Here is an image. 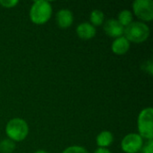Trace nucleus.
Returning a JSON list of instances; mask_svg holds the SVG:
<instances>
[{
	"instance_id": "nucleus-13",
	"label": "nucleus",
	"mask_w": 153,
	"mask_h": 153,
	"mask_svg": "<svg viewBox=\"0 0 153 153\" xmlns=\"http://www.w3.org/2000/svg\"><path fill=\"white\" fill-rule=\"evenodd\" d=\"M90 21H91V24L95 26H100L104 22V13L102 11L100 10H93L91 13L90 15Z\"/></svg>"
},
{
	"instance_id": "nucleus-1",
	"label": "nucleus",
	"mask_w": 153,
	"mask_h": 153,
	"mask_svg": "<svg viewBox=\"0 0 153 153\" xmlns=\"http://www.w3.org/2000/svg\"><path fill=\"white\" fill-rule=\"evenodd\" d=\"M52 15V6L48 1H35L30 10V19L37 25L45 24L49 21Z\"/></svg>"
},
{
	"instance_id": "nucleus-5",
	"label": "nucleus",
	"mask_w": 153,
	"mask_h": 153,
	"mask_svg": "<svg viewBox=\"0 0 153 153\" xmlns=\"http://www.w3.org/2000/svg\"><path fill=\"white\" fill-rule=\"evenodd\" d=\"M134 13L143 22L153 19V2L152 0H135L133 3Z\"/></svg>"
},
{
	"instance_id": "nucleus-18",
	"label": "nucleus",
	"mask_w": 153,
	"mask_h": 153,
	"mask_svg": "<svg viewBox=\"0 0 153 153\" xmlns=\"http://www.w3.org/2000/svg\"><path fill=\"white\" fill-rule=\"evenodd\" d=\"M146 73H149L151 75L153 74V69H152V61H148L146 62V68H145Z\"/></svg>"
},
{
	"instance_id": "nucleus-20",
	"label": "nucleus",
	"mask_w": 153,
	"mask_h": 153,
	"mask_svg": "<svg viewBox=\"0 0 153 153\" xmlns=\"http://www.w3.org/2000/svg\"><path fill=\"white\" fill-rule=\"evenodd\" d=\"M34 153H48V152H45V151H43V150H39V151L35 152Z\"/></svg>"
},
{
	"instance_id": "nucleus-14",
	"label": "nucleus",
	"mask_w": 153,
	"mask_h": 153,
	"mask_svg": "<svg viewBox=\"0 0 153 153\" xmlns=\"http://www.w3.org/2000/svg\"><path fill=\"white\" fill-rule=\"evenodd\" d=\"M15 150V143L10 139L0 142V153H12Z\"/></svg>"
},
{
	"instance_id": "nucleus-9",
	"label": "nucleus",
	"mask_w": 153,
	"mask_h": 153,
	"mask_svg": "<svg viewBox=\"0 0 153 153\" xmlns=\"http://www.w3.org/2000/svg\"><path fill=\"white\" fill-rule=\"evenodd\" d=\"M76 33L82 39H91L96 35V29L89 22H82L77 26Z\"/></svg>"
},
{
	"instance_id": "nucleus-16",
	"label": "nucleus",
	"mask_w": 153,
	"mask_h": 153,
	"mask_svg": "<svg viewBox=\"0 0 153 153\" xmlns=\"http://www.w3.org/2000/svg\"><path fill=\"white\" fill-rule=\"evenodd\" d=\"M17 0H0V5L4 8H13L16 4H18Z\"/></svg>"
},
{
	"instance_id": "nucleus-15",
	"label": "nucleus",
	"mask_w": 153,
	"mask_h": 153,
	"mask_svg": "<svg viewBox=\"0 0 153 153\" xmlns=\"http://www.w3.org/2000/svg\"><path fill=\"white\" fill-rule=\"evenodd\" d=\"M62 153H89L87 150L82 146H70Z\"/></svg>"
},
{
	"instance_id": "nucleus-6",
	"label": "nucleus",
	"mask_w": 153,
	"mask_h": 153,
	"mask_svg": "<svg viewBox=\"0 0 153 153\" xmlns=\"http://www.w3.org/2000/svg\"><path fill=\"white\" fill-rule=\"evenodd\" d=\"M143 146V139L139 134H129L126 135L121 142L122 151L126 153L139 152Z\"/></svg>"
},
{
	"instance_id": "nucleus-12",
	"label": "nucleus",
	"mask_w": 153,
	"mask_h": 153,
	"mask_svg": "<svg viewBox=\"0 0 153 153\" xmlns=\"http://www.w3.org/2000/svg\"><path fill=\"white\" fill-rule=\"evenodd\" d=\"M117 21L125 28L133 22V13L129 10H123L118 13Z\"/></svg>"
},
{
	"instance_id": "nucleus-19",
	"label": "nucleus",
	"mask_w": 153,
	"mask_h": 153,
	"mask_svg": "<svg viewBox=\"0 0 153 153\" xmlns=\"http://www.w3.org/2000/svg\"><path fill=\"white\" fill-rule=\"evenodd\" d=\"M94 153H111V152L107 148H98Z\"/></svg>"
},
{
	"instance_id": "nucleus-17",
	"label": "nucleus",
	"mask_w": 153,
	"mask_h": 153,
	"mask_svg": "<svg viewBox=\"0 0 153 153\" xmlns=\"http://www.w3.org/2000/svg\"><path fill=\"white\" fill-rule=\"evenodd\" d=\"M153 142L152 141H148V143H146V145L143 146V153H153Z\"/></svg>"
},
{
	"instance_id": "nucleus-8",
	"label": "nucleus",
	"mask_w": 153,
	"mask_h": 153,
	"mask_svg": "<svg viewBox=\"0 0 153 153\" xmlns=\"http://www.w3.org/2000/svg\"><path fill=\"white\" fill-rule=\"evenodd\" d=\"M56 23L58 27L62 29H67L73 24L74 15L70 10L62 9L57 12L56 15Z\"/></svg>"
},
{
	"instance_id": "nucleus-11",
	"label": "nucleus",
	"mask_w": 153,
	"mask_h": 153,
	"mask_svg": "<svg viewBox=\"0 0 153 153\" xmlns=\"http://www.w3.org/2000/svg\"><path fill=\"white\" fill-rule=\"evenodd\" d=\"M114 142V136L109 131H102L96 138V143L99 148H107Z\"/></svg>"
},
{
	"instance_id": "nucleus-4",
	"label": "nucleus",
	"mask_w": 153,
	"mask_h": 153,
	"mask_svg": "<svg viewBox=\"0 0 153 153\" xmlns=\"http://www.w3.org/2000/svg\"><path fill=\"white\" fill-rule=\"evenodd\" d=\"M153 110L146 108L141 111L138 117L137 126L139 134L143 139L152 141L153 139Z\"/></svg>"
},
{
	"instance_id": "nucleus-3",
	"label": "nucleus",
	"mask_w": 153,
	"mask_h": 153,
	"mask_svg": "<svg viewBox=\"0 0 153 153\" xmlns=\"http://www.w3.org/2000/svg\"><path fill=\"white\" fill-rule=\"evenodd\" d=\"M5 134L13 142H22L29 134L28 124L22 118H13L6 124Z\"/></svg>"
},
{
	"instance_id": "nucleus-7",
	"label": "nucleus",
	"mask_w": 153,
	"mask_h": 153,
	"mask_svg": "<svg viewBox=\"0 0 153 153\" xmlns=\"http://www.w3.org/2000/svg\"><path fill=\"white\" fill-rule=\"evenodd\" d=\"M103 29L108 37L117 39L119 37L124 36L125 27L121 25L117 19H109L107 22H105Z\"/></svg>"
},
{
	"instance_id": "nucleus-10",
	"label": "nucleus",
	"mask_w": 153,
	"mask_h": 153,
	"mask_svg": "<svg viewBox=\"0 0 153 153\" xmlns=\"http://www.w3.org/2000/svg\"><path fill=\"white\" fill-rule=\"evenodd\" d=\"M129 48H130V42L124 36L116 39L111 45V49L113 53L119 56L127 53Z\"/></svg>"
},
{
	"instance_id": "nucleus-2",
	"label": "nucleus",
	"mask_w": 153,
	"mask_h": 153,
	"mask_svg": "<svg viewBox=\"0 0 153 153\" xmlns=\"http://www.w3.org/2000/svg\"><path fill=\"white\" fill-rule=\"evenodd\" d=\"M150 36L149 26L143 22H133L126 26L124 30V37L133 43H143Z\"/></svg>"
}]
</instances>
